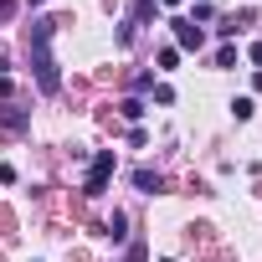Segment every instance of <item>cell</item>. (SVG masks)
<instances>
[{
  "instance_id": "6da1fadb",
  "label": "cell",
  "mask_w": 262,
  "mask_h": 262,
  "mask_svg": "<svg viewBox=\"0 0 262 262\" xmlns=\"http://www.w3.org/2000/svg\"><path fill=\"white\" fill-rule=\"evenodd\" d=\"M57 26L62 21H31V67H36V88L41 93H57L62 88V72H57V62H52V36H57Z\"/></svg>"
},
{
  "instance_id": "7a4b0ae2",
  "label": "cell",
  "mask_w": 262,
  "mask_h": 262,
  "mask_svg": "<svg viewBox=\"0 0 262 262\" xmlns=\"http://www.w3.org/2000/svg\"><path fill=\"white\" fill-rule=\"evenodd\" d=\"M108 175H113V149H103V155L93 160V170H88V185H82V195H103V190H108Z\"/></svg>"
},
{
  "instance_id": "3957f363",
  "label": "cell",
  "mask_w": 262,
  "mask_h": 262,
  "mask_svg": "<svg viewBox=\"0 0 262 262\" xmlns=\"http://www.w3.org/2000/svg\"><path fill=\"white\" fill-rule=\"evenodd\" d=\"M175 41H180L185 52H201V41H206V36H201V26H195V21H175Z\"/></svg>"
},
{
  "instance_id": "277c9868",
  "label": "cell",
  "mask_w": 262,
  "mask_h": 262,
  "mask_svg": "<svg viewBox=\"0 0 262 262\" xmlns=\"http://www.w3.org/2000/svg\"><path fill=\"white\" fill-rule=\"evenodd\" d=\"M134 185H139L144 195H160V185H165V180H160V170H149V165H139V170H134Z\"/></svg>"
},
{
  "instance_id": "5b68a950",
  "label": "cell",
  "mask_w": 262,
  "mask_h": 262,
  "mask_svg": "<svg viewBox=\"0 0 262 262\" xmlns=\"http://www.w3.org/2000/svg\"><path fill=\"white\" fill-rule=\"evenodd\" d=\"M0 123L21 134V128H26V108H16V103H0Z\"/></svg>"
},
{
  "instance_id": "8992f818",
  "label": "cell",
  "mask_w": 262,
  "mask_h": 262,
  "mask_svg": "<svg viewBox=\"0 0 262 262\" xmlns=\"http://www.w3.org/2000/svg\"><path fill=\"white\" fill-rule=\"evenodd\" d=\"M123 118L139 123V118H144V103H139V98H123Z\"/></svg>"
},
{
  "instance_id": "52a82bcc",
  "label": "cell",
  "mask_w": 262,
  "mask_h": 262,
  "mask_svg": "<svg viewBox=\"0 0 262 262\" xmlns=\"http://www.w3.org/2000/svg\"><path fill=\"white\" fill-rule=\"evenodd\" d=\"M123 226H128V221H123V211H113V216H108V236L118 242V236H123Z\"/></svg>"
},
{
  "instance_id": "ba28073f",
  "label": "cell",
  "mask_w": 262,
  "mask_h": 262,
  "mask_svg": "<svg viewBox=\"0 0 262 262\" xmlns=\"http://www.w3.org/2000/svg\"><path fill=\"white\" fill-rule=\"evenodd\" d=\"M118 262H144V242H128V252H123Z\"/></svg>"
},
{
  "instance_id": "9c48e42d",
  "label": "cell",
  "mask_w": 262,
  "mask_h": 262,
  "mask_svg": "<svg viewBox=\"0 0 262 262\" xmlns=\"http://www.w3.org/2000/svg\"><path fill=\"white\" fill-rule=\"evenodd\" d=\"M16 16V0H0V21H11Z\"/></svg>"
},
{
  "instance_id": "30bf717a",
  "label": "cell",
  "mask_w": 262,
  "mask_h": 262,
  "mask_svg": "<svg viewBox=\"0 0 262 262\" xmlns=\"http://www.w3.org/2000/svg\"><path fill=\"white\" fill-rule=\"evenodd\" d=\"M252 62H257V67H262V41H252Z\"/></svg>"
},
{
  "instance_id": "8fae6325",
  "label": "cell",
  "mask_w": 262,
  "mask_h": 262,
  "mask_svg": "<svg viewBox=\"0 0 262 262\" xmlns=\"http://www.w3.org/2000/svg\"><path fill=\"white\" fill-rule=\"evenodd\" d=\"M160 6H180V0H160Z\"/></svg>"
},
{
  "instance_id": "7c38bea8",
  "label": "cell",
  "mask_w": 262,
  "mask_h": 262,
  "mask_svg": "<svg viewBox=\"0 0 262 262\" xmlns=\"http://www.w3.org/2000/svg\"><path fill=\"white\" fill-rule=\"evenodd\" d=\"M26 6H41V0H26Z\"/></svg>"
}]
</instances>
